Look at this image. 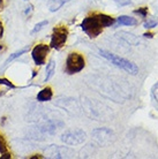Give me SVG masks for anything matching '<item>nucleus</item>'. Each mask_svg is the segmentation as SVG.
I'll use <instances>...</instances> for the list:
<instances>
[{
  "instance_id": "f257e3e1",
  "label": "nucleus",
  "mask_w": 158,
  "mask_h": 159,
  "mask_svg": "<svg viewBox=\"0 0 158 159\" xmlns=\"http://www.w3.org/2000/svg\"><path fill=\"white\" fill-rule=\"evenodd\" d=\"M115 20L110 15L106 14H94V15L87 16L81 23L82 30L90 38L98 37L104 28L113 25Z\"/></svg>"
},
{
  "instance_id": "f03ea898",
  "label": "nucleus",
  "mask_w": 158,
  "mask_h": 159,
  "mask_svg": "<svg viewBox=\"0 0 158 159\" xmlns=\"http://www.w3.org/2000/svg\"><path fill=\"white\" fill-rule=\"evenodd\" d=\"M98 53L100 56L105 58L106 60H109L111 64L114 65L115 67L120 68V69H123L125 72L129 73L132 75H136L138 73V67L134 62H132L129 60L125 59L123 57H119L114 53H112V52H109L106 50H98Z\"/></svg>"
},
{
  "instance_id": "7ed1b4c3",
  "label": "nucleus",
  "mask_w": 158,
  "mask_h": 159,
  "mask_svg": "<svg viewBox=\"0 0 158 159\" xmlns=\"http://www.w3.org/2000/svg\"><path fill=\"white\" fill-rule=\"evenodd\" d=\"M87 133L80 129V128H73L65 130L60 136L61 142L67 145H80L87 141Z\"/></svg>"
},
{
  "instance_id": "20e7f679",
  "label": "nucleus",
  "mask_w": 158,
  "mask_h": 159,
  "mask_svg": "<svg viewBox=\"0 0 158 159\" xmlns=\"http://www.w3.org/2000/svg\"><path fill=\"white\" fill-rule=\"evenodd\" d=\"M86 67V60L84 57L79 52H72L69 53L66 59V66H65V72L73 75L76 73H80Z\"/></svg>"
},
{
  "instance_id": "39448f33",
  "label": "nucleus",
  "mask_w": 158,
  "mask_h": 159,
  "mask_svg": "<svg viewBox=\"0 0 158 159\" xmlns=\"http://www.w3.org/2000/svg\"><path fill=\"white\" fill-rule=\"evenodd\" d=\"M63 126L65 123L60 120H48L37 125L35 127V131L40 136H53Z\"/></svg>"
},
{
  "instance_id": "423d86ee",
  "label": "nucleus",
  "mask_w": 158,
  "mask_h": 159,
  "mask_svg": "<svg viewBox=\"0 0 158 159\" xmlns=\"http://www.w3.org/2000/svg\"><path fill=\"white\" fill-rule=\"evenodd\" d=\"M45 157L48 158H57V159H63V158H73L75 156L74 150H72L68 147H60V145H50L46 148L45 150Z\"/></svg>"
},
{
  "instance_id": "0eeeda50",
  "label": "nucleus",
  "mask_w": 158,
  "mask_h": 159,
  "mask_svg": "<svg viewBox=\"0 0 158 159\" xmlns=\"http://www.w3.org/2000/svg\"><path fill=\"white\" fill-rule=\"evenodd\" d=\"M68 38V30L66 27H57L53 29V34L51 36V43H50V48L59 50L66 44Z\"/></svg>"
},
{
  "instance_id": "6e6552de",
  "label": "nucleus",
  "mask_w": 158,
  "mask_h": 159,
  "mask_svg": "<svg viewBox=\"0 0 158 159\" xmlns=\"http://www.w3.org/2000/svg\"><path fill=\"white\" fill-rule=\"evenodd\" d=\"M91 135L96 141V143H98L102 147L109 145V144L114 139V134L111 129L107 128H97L95 130H92Z\"/></svg>"
},
{
  "instance_id": "1a4fd4ad",
  "label": "nucleus",
  "mask_w": 158,
  "mask_h": 159,
  "mask_svg": "<svg viewBox=\"0 0 158 159\" xmlns=\"http://www.w3.org/2000/svg\"><path fill=\"white\" fill-rule=\"evenodd\" d=\"M49 52H50V46L46 45V44H38V45H36L31 51V57L34 62L36 65H38V66L44 65L45 61H46V57H48Z\"/></svg>"
},
{
  "instance_id": "9d476101",
  "label": "nucleus",
  "mask_w": 158,
  "mask_h": 159,
  "mask_svg": "<svg viewBox=\"0 0 158 159\" xmlns=\"http://www.w3.org/2000/svg\"><path fill=\"white\" fill-rule=\"evenodd\" d=\"M117 36L123 39L125 43H127L128 45H133V46H136L138 44L141 43V39L138 38L137 36H135L134 34H131V32H127V31H120L117 35Z\"/></svg>"
},
{
  "instance_id": "9b49d317",
  "label": "nucleus",
  "mask_w": 158,
  "mask_h": 159,
  "mask_svg": "<svg viewBox=\"0 0 158 159\" xmlns=\"http://www.w3.org/2000/svg\"><path fill=\"white\" fill-rule=\"evenodd\" d=\"M53 97V92H52V89L50 87H46L42 89L38 93H37V100L38 102H49V100L52 99Z\"/></svg>"
},
{
  "instance_id": "f8f14e48",
  "label": "nucleus",
  "mask_w": 158,
  "mask_h": 159,
  "mask_svg": "<svg viewBox=\"0 0 158 159\" xmlns=\"http://www.w3.org/2000/svg\"><path fill=\"white\" fill-rule=\"evenodd\" d=\"M72 0H49L48 1V8L50 12H57L63 7L65 4H67Z\"/></svg>"
},
{
  "instance_id": "ddd939ff",
  "label": "nucleus",
  "mask_w": 158,
  "mask_h": 159,
  "mask_svg": "<svg viewBox=\"0 0 158 159\" xmlns=\"http://www.w3.org/2000/svg\"><path fill=\"white\" fill-rule=\"evenodd\" d=\"M54 72H55L54 60H50L49 64L46 65V68H45V77H44V82H49V81L53 77Z\"/></svg>"
},
{
  "instance_id": "4468645a",
  "label": "nucleus",
  "mask_w": 158,
  "mask_h": 159,
  "mask_svg": "<svg viewBox=\"0 0 158 159\" xmlns=\"http://www.w3.org/2000/svg\"><path fill=\"white\" fill-rule=\"evenodd\" d=\"M117 22L119 24H121V25H135V24H137V21L135 17H132V16H127V15H120L117 19Z\"/></svg>"
},
{
  "instance_id": "2eb2a0df",
  "label": "nucleus",
  "mask_w": 158,
  "mask_h": 159,
  "mask_svg": "<svg viewBox=\"0 0 158 159\" xmlns=\"http://www.w3.org/2000/svg\"><path fill=\"white\" fill-rule=\"evenodd\" d=\"M27 52H28V48H21V50H19V51L14 52V53H12V54H11V56H9V57L7 58V60L5 61L4 67H6L7 65H9L11 62H12L13 60L17 59L19 57H21L22 54H24V53H27Z\"/></svg>"
},
{
  "instance_id": "dca6fc26",
  "label": "nucleus",
  "mask_w": 158,
  "mask_h": 159,
  "mask_svg": "<svg viewBox=\"0 0 158 159\" xmlns=\"http://www.w3.org/2000/svg\"><path fill=\"white\" fill-rule=\"evenodd\" d=\"M49 24V21H42V22H40V23H37L34 27V29L31 30V35H35V34H37V32H40L42 29H44V27H46Z\"/></svg>"
},
{
  "instance_id": "f3484780",
  "label": "nucleus",
  "mask_w": 158,
  "mask_h": 159,
  "mask_svg": "<svg viewBox=\"0 0 158 159\" xmlns=\"http://www.w3.org/2000/svg\"><path fill=\"white\" fill-rule=\"evenodd\" d=\"M0 153L1 155L7 153V144H6V141L1 134H0Z\"/></svg>"
},
{
  "instance_id": "a211bd4d",
  "label": "nucleus",
  "mask_w": 158,
  "mask_h": 159,
  "mask_svg": "<svg viewBox=\"0 0 158 159\" xmlns=\"http://www.w3.org/2000/svg\"><path fill=\"white\" fill-rule=\"evenodd\" d=\"M0 85H6L7 88H11V89H15V85L7 79H0Z\"/></svg>"
},
{
  "instance_id": "6ab92c4d",
  "label": "nucleus",
  "mask_w": 158,
  "mask_h": 159,
  "mask_svg": "<svg viewBox=\"0 0 158 159\" xmlns=\"http://www.w3.org/2000/svg\"><path fill=\"white\" fill-rule=\"evenodd\" d=\"M151 96L158 104V83H156L154 87L151 88Z\"/></svg>"
},
{
  "instance_id": "aec40b11",
  "label": "nucleus",
  "mask_w": 158,
  "mask_h": 159,
  "mask_svg": "<svg viewBox=\"0 0 158 159\" xmlns=\"http://www.w3.org/2000/svg\"><path fill=\"white\" fill-rule=\"evenodd\" d=\"M157 23L158 22L156 20H148L146 22H144L143 25H144V28L146 29H151V28H154V27H156Z\"/></svg>"
},
{
  "instance_id": "412c9836",
  "label": "nucleus",
  "mask_w": 158,
  "mask_h": 159,
  "mask_svg": "<svg viewBox=\"0 0 158 159\" xmlns=\"http://www.w3.org/2000/svg\"><path fill=\"white\" fill-rule=\"evenodd\" d=\"M135 13H137V14H141L143 17H146L148 15V8L146 7H142V8H138V9H135L134 11Z\"/></svg>"
},
{
  "instance_id": "4be33fe9",
  "label": "nucleus",
  "mask_w": 158,
  "mask_h": 159,
  "mask_svg": "<svg viewBox=\"0 0 158 159\" xmlns=\"http://www.w3.org/2000/svg\"><path fill=\"white\" fill-rule=\"evenodd\" d=\"M113 1H115L119 6H128L132 4V0H113Z\"/></svg>"
},
{
  "instance_id": "5701e85b",
  "label": "nucleus",
  "mask_w": 158,
  "mask_h": 159,
  "mask_svg": "<svg viewBox=\"0 0 158 159\" xmlns=\"http://www.w3.org/2000/svg\"><path fill=\"white\" fill-rule=\"evenodd\" d=\"M31 12H32V5H28L27 7H26V9H24V14L29 16Z\"/></svg>"
},
{
  "instance_id": "b1692460",
  "label": "nucleus",
  "mask_w": 158,
  "mask_h": 159,
  "mask_svg": "<svg viewBox=\"0 0 158 159\" xmlns=\"http://www.w3.org/2000/svg\"><path fill=\"white\" fill-rule=\"evenodd\" d=\"M4 35V27H2V22L0 21V38Z\"/></svg>"
},
{
  "instance_id": "393cba45",
  "label": "nucleus",
  "mask_w": 158,
  "mask_h": 159,
  "mask_svg": "<svg viewBox=\"0 0 158 159\" xmlns=\"http://www.w3.org/2000/svg\"><path fill=\"white\" fill-rule=\"evenodd\" d=\"M4 7V0H0V9H2Z\"/></svg>"
},
{
  "instance_id": "a878e982",
  "label": "nucleus",
  "mask_w": 158,
  "mask_h": 159,
  "mask_svg": "<svg viewBox=\"0 0 158 159\" xmlns=\"http://www.w3.org/2000/svg\"><path fill=\"white\" fill-rule=\"evenodd\" d=\"M24 1H28V0H24Z\"/></svg>"
}]
</instances>
